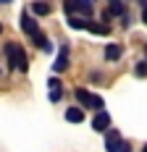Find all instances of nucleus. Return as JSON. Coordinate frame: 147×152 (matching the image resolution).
<instances>
[{"label": "nucleus", "instance_id": "1", "mask_svg": "<svg viewBox=\"0 0 147 152\" xmlns=\"http://www.w3.org/2000/svg\"><path fill=\"white\" fill-rule=\"evenodd\" d=\"M5 58H8V63H11L13 71H26V53H24L21 45L8 42V45H5Z\"/></svg>", "mask_w": 147, "mask_h": 152}, {"label": "nucleus", "instance_id": "2", "mask_svg": "<svg viewBox=\"0 0 147 152\" xmlns=\"http://www.w3.org/2000/svg\"><path fill=\"white\" fill-rule=\"evenodd\" d=\"M74 94H76V102H79L82 107H92V110H97V113H100V110H103V105H105L100 94H92V92L82 89V87L74 92Z\"/></svg>", "mask_w": 147, "mask_h": 152}, {"label": "nucleus", "instance_id": "3", "mask_svg": "<svg viewBox=\"0 0 147 152\" xmlns=\"http://www.w3.org/2000/svg\"><path fill=\"white\" fill-rule=\"evenodd\" d=\"M123 147H126V144H123L121 134H118L116 129H108V131H105V152H121Z\"/></svg>", "mask_w": 147, "mask_h": 152}, {"label": "nucleus", "instance_id": "4", "mask_svg": "<svg viewBox=\"0 0 147 152\" xmlns=\"http://www.w3.org/2000/svg\"><path fill=\"white\" fill-rule=\"evenodd\" d=\"M92 129H95V131H100V134H105V131L110 129V115H108L105 110H100V113L92 118Z\"/></svg>", "mask_w": 147, "mask_h": 152}, {"label": "nucleus", "instance_id": "5", "mask_svg": "<svg viewBox=\"0 0 147 152\" xmlns=\"http://www.w3.org/2000/svg\"><path fill=\"white\" fill-rule=\"evenodd\" d=\"M18 24H21V29L26 31L32 39H34V37L40 34V26H37V21H34V18H32L29 13H21V21H18Z\"/></svg>", "mask_w": 147, "mask_h": 152}, {"label": "nucleus", "instance_id": "6", "mask_svg": "<svg viewBox=\"0 0 147 152\" xmlns=\"http://www.w3.org/2000/svg\"><path fill=\"white\" fill-rule=\"evenodd\" d=\"M66 11L71 13H82V16H92V3H66Z\"/></svg>", "mask_w": 147, "mask_h": 152}, {"label": "nucleus", "instance_id": "7", "mask_svg": "<svg viewBox=\"0 0 147 152\" xmlns=\"http://www.w3.org/2000/svg\"><path fill=\"white\" fill-rule=\"evenodd\" d=\"M47 87H50V102H60V100H63L60 81H58V79H50V81H47Z\"/></svg>", "mask_w": 147, "mask_h": 152}, {"label": "nucleus", "instance_id": "8", "mask_svg": "<svg viewBox=\"0 0 147 152\" xmlns=\"http://www.w3.org/2000/svg\"><path fill=\"white\" fill-rule=\"evenodd\" d=\"M53 68H55V71H66V68H68V50H66V47L58 50V58L53 63Z\"/></svg>", "mask_w": 147, "mask_h": 152}, {"label": "nucleus", "instance_id": "9", "mask_svg": "<svg viewBox=\"0 0 147 152\" xmlns=\"http://www.w3.org/2000/svg\"><path fill=\"white\" fill-rule=\"evenodd\" d=\"M66 121L82 123V121H84V110H82V107H68V110H66Z\"/></svg>", "mask_w": 147, "mask_h": 152}, {"label": "nucleus", "instance_id": "10", "mask_svg": "<svg viewBox=\"0 0 147 152\" xmlns=\"http://www.w3.org/2000/svg\"><path fill=\"white\" fill-rule=\"evenodd\" d=\"M87 29L92 31V34H103V37H108V34H110V26H108V24H95V21H87Z\"/></svg>", "mask_w": 147, "mask_h": 152}, {"label": "nucleus", "instance_id": "11", "mask_svg": "<svg viewBox=\"0 0 147 152\" xmlns=\"http://www.w3.org/2000/svg\"><path fill=\"white\" fill-rule=\"evenodd\" d=\"M121 53H123V47H121V45H108V47H105V61H118Z\"/></svg>", "mask_w": 147, "mask_h": 152}, {"label": "nucleus", "instance_id": "12", "mask_svg": "<svg viewBox=\"0 0 147 152\" xmlns=\"http://www.w3.org/2000/svg\"><path fill=\"white\" fill-rule=\"evenodd\" d=\"M32 13L47 16V13H53V5H50V3H32Z\"/></svg>", "mask_w": 147, "mask_h": 152}, {"label": "nucleus", "instance_id": "13", "mask_svg": "<svg viewBox=\"0 0 147 152\" xmlns=\"http://www.w3.org/2000/svg\"><path fill=\"white\" fill-rule=\"evenodd\" d=\"M108 13L123 18V16H126V8H123V3H110V5H108Z\"/></svg>", "mask_w": 147, "mask_h": 152}, {"label": "nucleus", "instance_id": "14", "mask_svg": "<svg viewBox=\"0 0 147 152\" xmlns=\"http://www.w3.org/2000/svg\"><path fill=\"white\" fill-rule=\"evenodd\" d=\"M68 26H71V29H87V18L71 16V18H68Z\"/></svg>", "mask_w": 147, "mask_h": 152}, {"label": "nucleus", "instance_id": "15", "mask_svg": "<svg viewBox=\"0 0 147 152\" xmlns=\"http://www.w3.org/2000/svg\"><path fill=\"white\" fill-rule=\"evenodd\" d=\"M34 45H37V47H42V50H47V53L53 50V45L47 42V37H45V34H37V37H34Z\"/></svg>", "mask_w": 147, "mask_h": 152}, {"label": "nucleus", "instance_id": "16", "mask_svg": "<svg viewBox=\"0 0 147 152\" xmlns=\"http://www.w3.org/2000/svg\"><path fill=\"white\" fill-rule=\"evenodd\" d=\"M134 74H137V76H147V63H137Z\"/></svg>", "mask_w": 147, "mask_h": 152}, {"label": "nucleus", "instance_id": "17", "mask_svg": "<svg viewBox=\"0 0 147 152\" xmlns=\"http://www.w3.org/2000/svg\"><path fill=\"white\" fill-rule=\"evenodd\" d=\"M142 21H145V24H147V11H142Z\"/></svg>", "mask_w": 147, "mask_h": 152}, {"label": "nucleus", "instance_id": "18", "mask_svg": "<svg viewBox=\"0 0 147 152\" xmlns=\"http://www.w3.org/2000/svg\"><path fill=\"white\" fill-rule=\"evenodd\" d=\"M142 8H145V11H147V0H142Z\"/></svg>", "mask_w": 147, "mask_h": 152}, {"label": "nucleus", "instance_id": "19", "mask_svg": "<svg viewBox=\"0 0 147 152\" xmlns=\"http://www.w3.org/2000/svg\"><path fill=\"white\" fill-rule=\"evenodd\" d=\"M142 152H147V144H145V147H142Z\"/></svg>", "mask_w": 147, "mask_h": 152}, {"label": "nucleus", "instance_id": "20", "mask_svg": "<svg viewBox=\"0 0 147 152\" xmlns=\"http://www.w3.org/2000/svg\"><path fill=\"white\" fill-rule=\"evenodd\" d=\"M0 31H3V24H0Z\"/></svg>", "mask_w": 147, "mask_h": 152}, {"label": "nucleus", "instance_id": "21", "mask_svg": "<svg viewBox=\"0 0 147 152\" xmlns=\"http://www.w3.org/2000/svg\"><path fill=\"white\" fill-rule=\"evenodd\" d=\"M145 63H147V61H145Z\"/></svg>", "mask_w": 147, "mask_h": 152}]
</instances>
